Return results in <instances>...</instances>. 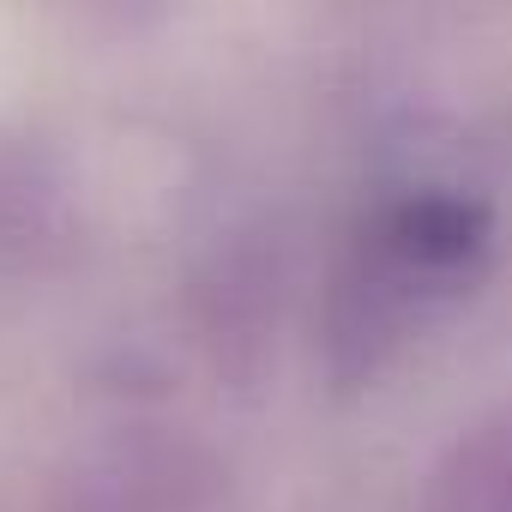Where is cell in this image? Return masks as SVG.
<instances>
[{
	"label": "cell",
	"instance_id": "obj_5",
	"mask_svg": "<svg viewBox=\"0 0 512 512\" xmlns=\"http://www.w3.org/2000/svg\"><path fill=\"white\" fill-rule=\"evenodd\" d=\"M470 488H476V506L482 512H512V410H494L482 422H470L458 440H452Z\"/></svg>",
	"mask_w": 512,
	"mask_h": 512
},
{
	"label": "cell",
	"instance_id": "obj_1",
	"mask_svg": "<svg viewBox=\"0 0 512 512\" xmlns=\"http://www.w3.org/2000/svg\"><path fill=\"white\" fill-rule=\"evenodd\" d=\"M446 296L452 290L416 260L392 205L362 217L350 229V241L332 253V272L314 302V356H320L326 386L338 398L368 392L404 356L422 314Z\"/></svg>",
	"mask_w": 512,
	"mask_h": 512
},
{
	"label": "cell",
	"instance_id": "obj_2",
	"mask_svg": "<svg viewBox=\"0 0 512 512\" xmlns=\"http://www.w3.org/2000/svg\"><path fill=\"white\" fill-rule=\"evenodd\" d=\"M187 332L211 380L235 398H253L278 374L290 332V253L272 229H235L193 266Z\"/></svg>",
	"mask_w": 512,
	"mask_h": 512
},
{
	"label": "cell",
	"instance_id": "obj_3",
	"mask_svg": "<svg viewBox=\"0 0 512 512\" xmlns=\"http://www.w3.org/2000/svg\"><path fill=\"white\" fill-rule=\"evenodd\" d=\"M55 512H241V488L205 434L127 416L67 464Z\"/></svg>",
	"mask_w": 512,
	"mask_h": 512
},
{
	"label": "cell",
	"instance_id": "obj_6",
	"mask_svg": "<svg viewBox=\"0 0 512 512\" xmlns=\"http://www.w3.org/2000/svg\"><path fill=\"white\" fill-rule=\"evenodd\" d=\"M416 512H482V506H476V488H470V476H464V464H458V452H452V446L434 458V470H428V482H422V506H416Z\"/></svg>",
	"mask_w": 512,
	"mask_h": 512
},
{
	"label": "cell",
	"instance_id": "obj_4",
	"mask_svg": "<svg viewBox=\"0 0 512 512\" xmlns=\"http://www.w3.org/2000/svg\"><path fill=\"white\" fill-rule=\"evenodd\" d=\"M67 241L61 181L31 157H0V272H31Z\"/></svg>",
	"mask_w": 512,
	"mask_h": 512
}]
</instances>
